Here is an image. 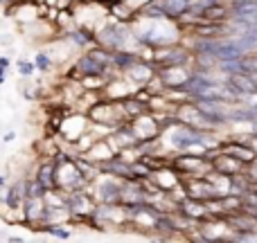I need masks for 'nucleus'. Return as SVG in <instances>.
<instances>
[{"instance_id":"2eb2a0df","label":"nucleus","mask_w":257,"mask_h":243,"mask_svg":"<svg viewBox=\"0 0 257 243\" xmlns=\"http://www.w3.org/2000/svg\"><path fill=\"white\" fill-rule=\"evenodd\" d=\"M250 133H253V135H257V117L253 122H250Z\"/></svg>"},{"instance_id":"7ed1b4c3","label":"nucleus","mask_w":257,"mask_h":243,"mask_svg":"<svg viewBox=\"0 0 257 243\" xmlns=\"http://www.w3.org/2000/svg\"><path fill=\"white\" fill-rule=\"evenodd\" d=\"M97 200L104 205H115L122 203V182L115 180H104L97 187Z\"/></svg>"},{"instance_id":"9b49d317","label":"nucleus","mask_w":257,"mask_h":243,"mask_svg":"<svg viewBox=\"0 0 257 243\" xmlns=\"http://www.w3.org/2000/svg\"><path fill=\"white\" fill-rule=\"evenodd\" d=\"M70 36H72V41H77V43H79V45H86V43H88V41H93V39H95V36L90 34V32H86V30L72 32Z\"/></svg>"},{"instance_id":"6e6552de","label":"nucleus","mask_w":257,"mask_h":243,"mask_svg":"<svg viewBox=\"0 0 257 243\" xmlns=\"http://www.w3.org/2000/svg\"><path fill=\"white\" fill-rule=\"evenodd\" d=\"M149 111V104L140 102V99H122V113H124V117H138L142 115V113Z\"/></svg>"},{"instance_id":"f8f14e48","label":"nucleus","mask_w":257,"mask_h":243,"mask_svg":"<svg viewBox=\"0 0 257 243\" xmlns=\"http://www.w3.org/2000/svg\"><path fill=\"white\" fill-rule=\"evenodd\" d=\"M48 230H50V234L59 236V239H70V230H68V227H63V225H54V223H52Z\"/></svg>"},{"instance_id":"f3484780","label":"nucleus","mask_w":257,"mask_h":243,"mask_svg":"<svg viewBox=\"0 0 257 243\" xmlns=\"http://www.w3.org/2000/svg\"><path fill=\"white\" fill-rule=\"evenodd\" d=\"M0 239H3V232H0Z\"/></svg>"},{"instance_id":"f03ea898","label":"nucleus","mask_w":257,"mask_h":243,"mask_svg":"<svg viewBox=\"0 0 257 243\" xmlns=\"http://www.w3.org/2000/svg\"><path fill=\"white\" fill-rule=\"evenodd\" d=\"M208 158H210V164H212V169L217 173H223V176H230V178L244 173L246 164L241 162V160L232 158L230 153H223V151L214 149V151H210V153H208Z\"/></svg>"},{"instance_id":"20e7f679","label":"nucleus","mask_w":257,"mask_h":243,"mask_svg":"<svg viewBox=\"0 0 257 243\" xmlns=\"http://www.w3.org/2000/svg\"><path fill=\"white\" fill-rule=\"evenodd\" d=\"M66 209H68V214H75V216H86V214H93L95 212V207H93V203H90V198L86 194H70L68 196V200H66Z\"/></svg>"},{"instance_id":"9d476101","label":"nucleus","mask_w":257,"mask_h":243,"mask_svg":"<svg viewBox=\"0 0 257 243\" xmlns=\"http://www.w3.org/2000/svg\"><path fill=\"white\" fill-rule=\"evenodd\" d=\"M21 198H25V191H21V189H16V187H14V189L7 194V205L12 209H16L18 205H21Z\"/></svg>"},{"instance_id":"ddd939ff","label":"nucleus","mask_w":257,"mask_h":243,"mask_svg":"<svg viewBox=\"0 0 257 243\" xmlns=\"http://www.w3.org/2000/svg\"><path fill=\"white\" fill-rule=\"evenodd\" d=\"M34 70H36V63L34 61H18V72L21 75H34Z\"/></svg>"},{"instance_id":"39448f33","label":"nucleus","mask_w":257,"mask_h":243,"mask_svg":"<svg viewBox=\"0 0 257 243\" xmlns=\"http://www.w3.org/2000/svg\"><path fill=\"white\" fill-rule=\"evenodd\" d=\"M156 3L160 5V9L165 12V16L169 21H181L187 14V9H190L192 0H156Z\"/></svg>"},{"instance_id":"dca6fc26","label":"nucleus","mask_w":257,"mask_h":243,"mask_svg":"<svg viewBox=\"0 0 257 243\" xmlns=\"http://www.w3.org/2000/svg\"><path fill=\"white\" fill-rule=\"evenodd\" d=\"M3 182H5V178H3V176H0V185H3Z\"/></svg>"},{"instance_id":"423d86ee","label":"nucleus","mask_w":257,"mask_h":243,"mask_svg":"<svg viewBox=\"0 0 257 243\" xmlns=\"http://www.w3.org/2000/svg\"><path fill=\"white\" fill-rule=\"evenodd\" d=\"M77 68H79V72L84 77H104L106 70H108L104 63H99L97 59L90 57V54H84V57L77 61Z\"/></svg>"},{"instance_id":"0eeeda50","label":"nucleus","mask_w":257,"mask_h":243,"mask_svg":"<svg viewBox=\"0 0 257 243\" xmlns=\"http://www.w3.org/2000/svg\"><path fill=\"white\" fill-rule=\"evenodd\" d=\"M36 180L45 187V189H57L59 182H57V164L54 162H45L39 167V173H36Z\"/></svg>"},{"instance_id":"f257e3e1","label":"nucleus","mask_w":257,"mask_h":243,"mask_svg":"<svg viewBox=\"0 0 257 243\" xmlns=\"http://www.w3.org/2000/svg\"><path fill=\"white\" fill-rule=\"evenodd\" d=\"M128 39H133V32L124 25H108L97 34V41L106 50H111V52H115V50H126L124 45Z\"/></svg>"},{"instance_id":"1a4fd4ad","label":"nucleus","mask_w":257,"mask_h":243,"mask_svg":"<svg viewBox=\"0 0 257 243\" xmlns=\"http://www.w3.org/2000/svg\"><path fill=\"white\" fill-rule=\"evenodd\" d=\"M111 12H113V16H115L117 21H133L136 14H138L136 9L126 3V0H115V3L111 5Z\"/></svg>"},{"instance_id":"4468645a","label":"nucleus","mask_w":257,"mask_h":243,"mask_svg":"<svg viewBox=\"0 0 257 243\" xmlns=\"http://www.w3.org/2000/svg\"><path fill=\"white\" fill-rule=\"evenodd\" d=\"M34 63H36V68H39V70H50V59L45 57V54H36Z\"/></svg>"}]
</instances>
